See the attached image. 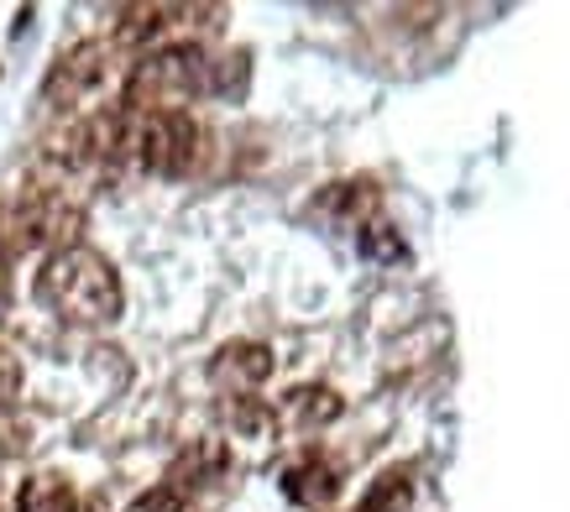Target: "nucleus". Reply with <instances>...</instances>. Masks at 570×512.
<instances>
[{"mask_svg": "<svg viewBox=\"0 0 570 512\" xmlns=\"http://www.w3.org/2000/svg\"><path fill=\"white\" fill-rule=\"evenodd\" d=\"M37 304L58 314L63 325H85V329H100V325H116L126 308V288H121V273L116 262L95 246H63V252H48L42 267H37Z\"/></svg>", "mask_w": 570, "mask_h": 512, "instance_id": "f257e3e1", "label": "nucleus"}, {"mask_svg": "<svg viewBox=\"0 0 570 512\" xmlns=\"http://www.w3.org/2000/svg\"><path fill=\"white\" fill-rule=\"evenodd\" d=\"M215 89V58L199 42H163L147 48L126 73L121 110L126 116H174Z\"/></svg>", "mask_w": 570, "mask_h": 512, "instance_id": "f03ea898", "label": "nucleus"}, {"mask_svg": "<svg viewBox=\"0 0 570 512\" xmlns=\"http://www.w3.org/2000/svg\"><path fill=\"white\" fill-rule=\"evenodd\" d=\"M79 225L85 215L73 205H63V194H21L0 209V256H27V252H63V246H79Z\"/></svg>", "mask_w": 570, "mask_h": 512, "instance_id": "7ed1b4c3", "label": "nucleus"}, {"mask_svg": "<svg viewBox=\"0 0 570 512\" xmlns=\"http://www.w3.org/2000/svg\"><path fill=\"white\" fill-rule=\"evenodd\" d=\"M199 120L189 110L174 116H126V147L121 157H131L141 173L153 178H184L199 163Z\"/></svg>", "mask_w": 570, "mask_h": 512, "instance_id": "20e7f679", "label": "nucleus"}, {"mask_svg": "<svg viewBox=\"0 0 570 512\" xmlns=\"http://www.w3.org/2000/svg\"><path fill=\"white\" fill-rule=\"evenodd\" d=\"M105 73H110V48L105 42H79V48H69L52 63L42 100L58 105V110H73V105H85L105 85Z\"/></svg>", "mask_w": 570, "mask_h": 512, "instance_id": "39448f33", "label": "nucleus"}, {"mask_svg": "<svg viewBox=\"0 0 570 512\" xmlns=\"http://www.w3.org/2000/svg\"><path fill=\"white\" fill-rule=\"evenodd\" d=\"M267 376H273V351L262 341H230L209 356V382L230 397H257Z\"/></svg>", "mask_w": 570, "mask_h": 512, "instance_id": "423d86ee", "label": "nucleus"}, {"mask_svg": "<svg viewBox=\"0 0 570 512\" xmlns=\"http://www.w3.org/2000/svg\"><path fill=\"white\" fill-rule=\"evenodd\" d=\"M277 429H298V434H314V429H330L341 413H346V397L325 387V382H314V387H294V393H283L277 403Z\"/></svg>", "mask_w": 570, "mask_h": 512, "instance_id": "0eeeda50", "label": "nucleus"}, {"mask_svg": "<svg viewBox=\"0 0 570 512\" xmlns=\"http://www.w3.org/2000/svg\"><path fill=\"white\" fill-rule=\"evenodd\" d=\"M189 11H194V6H126L110 42H116V48H147V42H157V48H163V37L174 32Z\"/></svg>", "mask_w": 570, "mask_h": 512, "instance_id": "6e6552de", "label": "nucleus"}, {"mask_svg": "<svg viewBox=\"0 0 570 512\" xmlns=\"http://www.w3.org/2000/svg\"><path fill=\"white\" fill-rule=\"evenodd\" d=\"M283 492L294 496V502H304V508H325L330 496L341 492V471L330 461H320V455H304L298 465L283 471Z\"/></svg>", "mask_w": 570, "mask_h": 512, "instance_id": "1a4fd4ad", "label": "nucleus"}, {"mask_svg": "<svg viewBox=\"0 0 570 512\" xmlns=\"http://www.w3.org/2000/svg\"><path fill=\"white\" fill-rule=\"evenodd\" d=\"M17 512H79V492H73L69 476H58V471H37V476L21 481Z\"/></svg>", "mask_w": 570, "mask_h": 512, "instance_id": "9d476101", "label": "nucleus"}, {"mask_svg": "<svg viewBox=\"0 0 570 512\" xmlns=\"http://www.w3.org/2000/svg\"><path fill=\"white\" fill-rule=\"evenodd\" d=\"M225 429H230V440L273 444L277 413H273V403H262V397H230V403H225Z\"/></svg>", "mask_w": 570, "mask_h": 512, "instance_id": "9b49d317", "label": "nucleus"}, {"mask_svg": "<svg viewBox=\"0 0 570 512\" xmlns=\"http://www.w3.org/2000/svg\"><path fill=\"white\" fill-rule=\"evenodd\" d=\"M409 508V476L403 471H387V476L366 492V502L356 512H403Z\"/></svg>", "mask_w": 570, "mask_h": 512, "instance_id": "f8f14e48", "label": "nucleus"}, {"mask_svg": "<svg viewBox=\"0 0 570 512\" xmlns=\"http://www.w3.org/2000/svg\"><path fill=\"white\" fill-rule=\"evenodd\" d=\"M126 512H189V496L174 492V486L163 481V486H153V492H141Z\"/></svg>", "mask_w": 570, "mask_h": 512, "instance_id": "ddd939ff", "label": "nucleus"}, {"mask_svg": "<svg viewBox=\"0 0 570 512\" xmlns=\"http://www.w3.org/2000/svg\"><path fill=\"white\" fill-rule=\"evenodd\" d=\"M11 304V273H6V256H0V308Z\"/></svg>", "mask_w": 570, "mask_h": 512, "instance_id": "4468645a", "label": "nucleus"}]
</instances>
